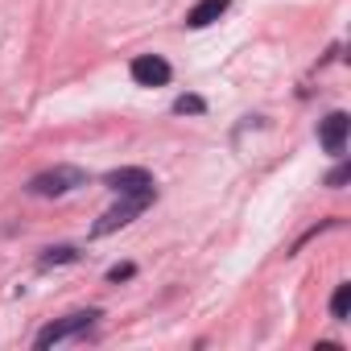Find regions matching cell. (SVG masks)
<instances>
[{"mask_svg": "<svg viewBox=\"0 0 351 351\" xmlns=\"http://www.w3.org/2000/svg\"><path fill=\"white\" fill-rule=\"evenodd\" d=\"M132 83H141V87H165L169 83V62L161 58V54H141V58H132Z\"/></svg>", "mask_w": 351, "mask_h": 351, "instance_id": "5", "label": "cell"}, {"mask_svg": "<svg viewBox=\"0 0 351 351\" xmlns=\"http://www.w3.org/2000/svg\"><path fill=\"white\" fill-rule=\"evenodd\" d=\"M104 186H108L112 195H157L153 173H149V169H141V165L108 169V173H104Z\"/></svg>", "mask_w": 351, "mask_h": 351, "instance_id": "4", "label": "cell"}, {"mask_svg": "<svg viewBox=\"0 0 351 351\" xmlns=\"http://www.w3.org/2000/svg\"><path fill=\"white\" fill-rule=\"evenodd\" d=\"M228 5H232V0H199V5L186 13V25H191V29H207V25H215V21L228 13Z\"/></svg>", "mask_w": 351, "mask_h": 351, "instance_id": "7", "label": "cell"}, {"mask_svg": "<svg viewBox=\"0 0 351 351\" xmlns=\"http://www.w3.org/2000/svg\"><path fill=\"white\" fill-rule=\"evenodd\" d=\"M132 273H136L132 265H116V269H108V281H128Z\"/></svg>", "mask_w": 351, "mask_h": 351, "instance_id": "12", "label": "cell"}, {"mask_svg": "<svg viewBox=\"0 0 351 351\" xmlns=\"http://www.w3.org/2000/svg\"><path fill=\"white\" fill-rule=\"evenodd\" d=\"M95 318H99V310H75V314H66V318H54L50 326H42L38 330V339H34V347H54V343H66V339H75V335H83V330H91L95 326Z\"/></svg>", "mask_w": 351, "mask_h": 351, "instance_id": "2", "label": "cell"}, {"mask_svg": "<svg viewBox=\"0 0 351 351\" xmlns=\"http://www.w3.org/2000/svg\"><path fill=\"white\" fill-rule=\"evenodd\" d=\"M347 310H351V281H343V285L335 289V298H330V314H335L339 322H347Z\"/></svg>", "mask_w": 351, "mask_h": 351, "instance_id": "9", "label": "cell"}, {"mask_svg": "<svg viewBox=\"0 0 351 351\" xmlns=\"http://www.w3.org/2000/svg\"><path fill=\"white\" fill-rule=\"evenodd\" d=\"M173 112H178V116H203L207 99L203 95H178V99H173Z\"/></svg>", "mask_w": 351, "mask_h": 351, "instance_id": "10", "label": "cell"}, {"mask_svg": "<svg viewBox=\"0 0 351 351\" xmlns=\"http://www.w3.org/2000/svg\"><path fill=\"white\" fill-rule=\"evenodd\" d=\"M79 261V248H71V244H58V248H46L42 252V269H54V265H75Z\"/></svg>", "mask_w": 351, "mask_h": 351, "instance_id": "8", "label": "cell"}, {"mask_svg": "<svg viewBox=\"0 0 351 351\" xmlns=\"http://www.w3.org/2000/svg\"><path fill=\"white\" fill-rule=\"evenodd\" d=\"M347 178H351V165H347V161H343V165H335V169H330V173H326V186H330V191H339V186H343V182H347Z\"/></svg>", "mask_w": 351, "mask_h": 351, "instance_id": "11", "label": "cell"}, {"mask_svg": "<svg viewBox=\"0 0 351 351\" xmlns=\"http://www.w3.org/2000/svg\"><path fill=\"white\" fill-rule=\"evenodd\" d=\"M347 128H351V116H347V112H330V116L322 120V128H318L322 149L335 153V157H343V149H347Z\"/></svg>", "mask_w": 351, "mask_h": 351, "instance_id": "6", "label": "cell"}, {"mask_svg": "<svg viewBox=\"0 0 351 351\" xmlns=\"http://www.w3.org/2000/svg\"><path fill=\"white\" fill-rule=\"evenodd\" d=\"M157 195H120V203L116 207H108L99 219H95V228H91V236H112L116 228H124V223H132L149 203H153Z\"/></svg>", "mask_w": 351, "mask_h": 351, "instance_id": "3", "label": "cell"}, {"mask_svg": "<svg viewBox=\"0 0 351 351\" xmlns=\"http://www.w3.org/2000/svg\"><path fill=\"white\" fill-rule=\"evenodd\" d=\"M79 186H87V173H83L79 165H54V169H42L38 178L29 182V195H38V199H58V195L79 191Z\"/></svg>", "mask_w": 351, "mask_h": 351, "instance_id": "1", "label": "cell"}]
</instances>
